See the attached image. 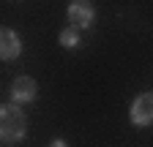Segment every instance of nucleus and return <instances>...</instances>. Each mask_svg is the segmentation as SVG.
I'll return each instance as SVG.
<instances>
[{
  "instance_id": "2",
  "label": "nucleus",
  "mask_w": 153,
  "mask_h": 147,
  "mask_svg": "<svg viewBox=\"0 0 153 147\" xmlns=\"http://www.w3.org/2000/svg\"><path fill=\"white\" fill-rule=\"evenodd\" d=\"M68 25L76 27V30H82V27H90L93 19H96V8H93V0H71L68 8Z\"/></svg>"
},
{
  "instance_id": "5",
  "label": "nucleus",
  "mask_w": 153,
  "mask_h": 147,
  "mask_svg": "<svg viewBox=\"0 0 153 147\" xmlns=\"http://www.w3.org/2000/svg\"><path fill=\"white\" fill-rule=\"evenodd\" d=\"M19 52H22V41H19L16 30L3 27V30H0V57H3V60H16Z\"/></svg>"
},
{
  "instance_id": "6",
  "label": "nucleus",
  "mask_w": 153,
  "mask_h": 147,
  "mask_svg": "<svg viewBox=\"0 0 153 147\" xmlns=\"http://www.w3.org/2000/svg\"><path fill=\"white\" fill-rule=\"evenodd\" d=\"M60 46H66V49H74V46H79V30L76 27H66V30H60Z\"/></svg>"
},
{
  "instance_id": "4",
  "label": "nucleus",
  "mask_w": 153,
  "mask_h": 147,
  "mask_svg": "<svg viewBox=\"0 0 153 147\" xmlns=\"http://www.w3.org/2000/svg\"><path fill=\"white\" fill-rule=\"evenodd\" d=\"M11 104H16V106H22V104H30V101H36V96H38V85H36V79H30V76H16L14 82H11Z\"/></svg>"
},
{
  "instance_id": "7",
  "label": "nucleus",
  "mask_w": 153,
  "mask_h": 147,
  "mask_svg": "<svg viewBox=\"0 0 153 147\" xmlns=\"http://www.w3.org/2000/svg\"><path fill=\"white\" fill-rule=\"evenodd\" d=\"M49 147H68V144H66L63 139H52V142H49Z\"/></svg>"
},
{
  "instance_id": "3",
  "label": "nucleus",
  "mask_w": 153,
  "mask_h": 147,
  "mask_svg": "<svg viewBox=\"0 0 153 147\" xmlns=\"http://www.w3.org/2000/svg\"><path fill=\"white\" fill-rule=\"evenodd\" d=\"M128 117H131L134 125H140V128L150 125L153 123V93H142V96L134 98L131 109H128Z\"/></svg>"
},
{
  "instance_id": "1",
  "label": "nucleus",
  "mask_w": 153,
  "mask_h": 147,
  "mask_svg": "<svg viewBox=\"0 0 153 147\" xmlns=\"http://www.w3.org/2000/svg\"><path fill=\"white\" fill-rule=\"evenodd\" d=\"M27 136V120L25 112L16 104H6L0 109V139L6 144H16Z\"/></svg>"
}]
</instances>
